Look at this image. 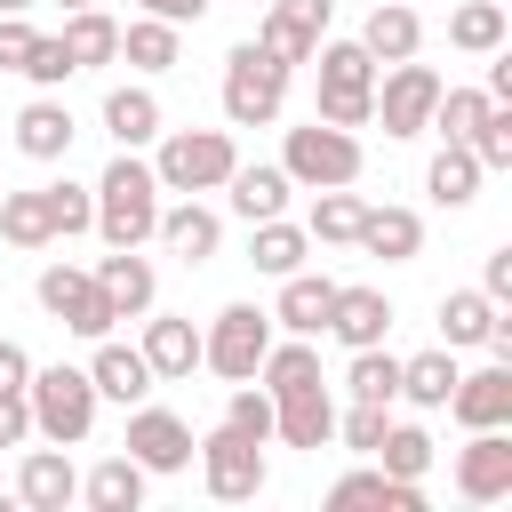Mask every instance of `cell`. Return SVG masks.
<instances>
[{
    "label": "cell",
    "instance_id": "obj_1",
    "mask_svg": "<svg viewBox=\"0 0 512 512\" xmlns=\"http://www.w3.org/2000/svg\"><path fill=\"white\" fill-rule=\"evenodd\" d=\"M88 192H96V240L104 248H144L160 232V176H152V160L112 152Z\"/></svg>",
    "mask_w": 512,
    "mask_h": 512
},
{
    "label": "cell",
    "instance_id": "obj_2",
    "mask_svg": "<svg viewBox=\"0 0 512 512\" xmlns=\"http://www.w3.org/2000/svg\"><path fill=\"white\" fill-rule=\"evenodd\" d=\"M312 64H320V104H312V120H328V128H368V112H376V72H384V64H376L360 40H320Z\"/></svg>",
    "mask_w": 512,
    "mask_h": 512
},
{
    "label": "cell",
    "instance_id": "obj_3",
    "mask_svg": "<svg viewBox=\"0 0 512 512\" xmlns=\"http://www.w3.org/2000/svg\"><path fill=\"white\" fill-rule=\"evenodd\" d=\"M152 144H160V152H152L160 192H224V176L240 168L232 128H160Z\"/></svg>",
    "mask_w": 512,
    "mask_h": 512
},
{
    "label": "cell",
    "instance_id": "obj_4",
    "mask_svg": "<svg viewBox=\"0 0 512 512\" xmlns=\"http://www.w3.org/2000/svg\"><path fill=\"white\" fill-rule=\"evenodd\" d=\"M280 168H288V184L328 192V184H360L368 152H360V136H352V128L304 120V128H288V136H280Z\"/></svg>",
    "mask_w": 512,
    "mask_h": 512
},
{
    "label": "cell",
    "instance_id": "obj_5",
    "mask_svg": "<svg viewBox=\"0 0 512 512\" xmlns=\"http://www.w3.org/2000/svg\"><path fill=\"white\" fill-rule=\"evenodd\" d=\"M24 400H32V432L56 440V448H80L96 432V384H88V368H64V360L56 368H32Z\"/></svg>",
    "mask_w": 512,
    "mask_h": 512
},
{
    "label": "cell",
    "instance_id": "obj_6",
    "mask_svg": "<svg viewBox=\"0 0 512 512\" xmlns=\"http://www.w3.org/2000/svg\"><path fill=\"white\" fill-rule=\"evenodd\" d=\"M280 104H288V64L264 56L256 40H240V48L224 56V120H232V128H272Z\"/></svg>",
    "mask_w": 512,
    "mask_h": 512
},
{
    "label": "cell",
    "instance_id": "obj_7",
    "mask_svg": "<svg viewBox=\"0 0 512 512\" xmlns=\"http://www.w3.org/2000/svg\"><path fill=\"white\" fill-rule=\"evenodd\" d=\"M264 344H272V312L264 304H224L200 328V368H216L224 384H248L256 360H264Z\"/></svg>",
    "mask_w": 512,
    "mask_h": 512
},
{
    "label": "cell",
    "instance_id": "obj_8",
    "mask_svg": "<svg viewBox=\"0 0 512 512\" xmlns=\"http://www.w3.org/2000/svg\"><path fill=\"white\" fill-rule=\"evenodd\" d=\"M192 456H200V480H208L216 504H248V496H264V440L216 424V432H200Z\"/></svg>",
    "mask_w": 512,
    "mask_h": 512
},
{
    "label": "cell",
    "instance_id": "obj_9",
    "mask_svg": "<svg viewBox=\"0 0 512 512\" xmlns=\"http://www.w3.org/2000/svg\"><path fill=\"white\" fill-rule=\"evenodd\" d=\"M440 88H448V80H440L432 64L400 56L392 72H376V112H368V120H384V136H424V128H432Z\"/></svg>",
    "mask_w": 512,
    "mask_h": 512
},
{
    "label": "cell",
    "instance_id": "obj_10",
    "mask_svg": "<svg viewBox=\"0 0 512 512\" xmlns=\"http://www.w3.org/2000/svg\"><path fill=\"white\" fill-rule=\"evenodd\" d=\"M32 296H40V312L56 320V328H72V336H112V304H104V288H96V272H80V264H48L40 280H32Z\"/></svg>",
    "mask_w": 512,
    "mask_h": 512
},
{
    "label": "cell",
    "instance_id": "obj_11",
    "mask_svg": "<svg viewBox=\"0 0 512 512\" xmlns=\"http://www.w3.org/2000/svg\"><path fill=\"white\" fill-rule=\"evenodd\" d=\"M328 16H336V0H272L264 24H256V48L296 72V64H312V48L328 40Z\"/></svg>",
    "mask_w": 512,
    "mask_h": 512
},
{
    "label": "cell",
    "instance_id": "obj_12",
    "mask_svg": "<svg viewBox=\"0 0 512 512\" xmlns=\"http://www.w3.org/2000/svg\"><path fill=\"white\" fill-rule=\"evenodd\" d=\"M120 448H128L144 472H184L200 440H192V424H184L176 408H144V400H136V408H128V440H120Z\"/></svg>",
    "mask_w": 512,
    "mask_h": 512
},
{
    "label": "cell",
    "instance_id": "obj_13",
    "mask_svg": "<svg viewBox=\"0 0 512 512\" xmlns=\"http://www.w3.org/2000/svg\"><path fill=\"white\" fill-rule=\"evenodd\" d=\"M456 496L464 504H504L512 496V432L504 424H488L456 448Z\"/></svg>",
    "mask_w": 512,
    "mask_h": 512
},
{
    "label": "cell",
    "instance_id": "obj_14",
    "mask_svg": "<svg viewBox=\"0 0 512 512\" xmlns=\"http://www.w3.org/2000/svg\"><path fill=\"white\" fill-rule=\"evenodd\" d=\"M168 256H184V264H208L216 248H224V216L216 208H200V192H176V200H160V232H152Z\"/></svg>",
    "mask_w": 512,
    "mask_h": 512
},
{
    "label": "cell",
    "instance_id": "obj_15",
    "mask_svg": "<svg viewBox=\"0 0 512 512\" xmlns=\"http://www.w3.org/2000/svg\"><path fill=\"white\" fill-rule=\"evenodd\" d=\"M144 368H152V384H184L192 368H200V328L184 320V312H144Z\"/></svg>",
    "mask_w": 512,
    "mask_h": 512
},
{
    "label": "cell",
    "instance_id": "obj_16",
    "mask_svg": "<svg viewBox=\"0 0 512 512\" xmlns=\"http://www.w3.org/2000/svg\"><path fill=\"white\" fill-rule=\"evenodd\" d=\"M320 336H336L344 352L384 344V336H392V296H384V288H344V280H336V304H328V328H320Z\"/></svg>",
    "mask_w": 512,
    "mask_h": 512
},
{
    "label": "cell",
    "instance_id": "obj_17",
    "mask_svg": "<svg viewBox=\"0 0 512 512\" xmlns=\"http://www.w3.org/2000/svg\"><path fill=\"white\" fill-rule=\"evenodd\" d=\"M448 416H456L464 432H488V424H512V368H504V360H488V368H472V376H456V392H448Z\"/></svg>",
    "mask_w": 512,
    "mask_h": 512
},
{
    "label": "cell",
    "instance_id": "obj_18",
    "mask_svg": "<svg viewBox=\"0 0 512 512\" xmlns=\"http://www.w3.org/2000/svg\"><path fill=\"white\" fill-rule=\"evenodd\" d=\"M272 440H288V448H328V440H336V400H328V384L280 392V400H272Z\"/></svg>",
    "mask_w": 512,
    "mask_h": 512
},
{
    "label": "cell",
    "instance_id": "obj_19",
    "mask_svg": "<svg viewBox=\"0 0 512 512\" xmlns=\"http://www.w3.org/2000/svg\"><path fill=\"white\" fill-rule=\"evenodd\" d=\"M80 496V472H72V456L48 440V448H24V464H16V504H32V512H64Z\"/></svg>",
    "mask_w": 512,
    "mask_h": 512
},
{
    "label": "cell",
    "instance_id": "obj_20",
    "mask_svg": "<svg viewBox=\"0 0 512 512\" xmlns=\"http://www.w3.org/2000/svg\"><path fill=\"white\" fill-rule=\"evenodd\" d=\"M328 304H336V280L328 272H280V304H272V328H288V336H320L328 328Z\"/></svg>",
    "mask_w": 512,
    "mask_h": 512
},
{
    "label": "cell",
    "instance_id": "obj_21",
    "mask_svg": "<svg viewBox=\"0 0 512 512\" xmlns=\"http://www.w3.org/2000/svg\"><path fill=\"white\" fill-rule=\"evenodd\" d=\"M96 288H104L112 320H144V312H152V296H160V280H152V264H144L136 248H112V256L96 264Z\"/></svg>",
    "mask_w": 512,
    "mask_h": 512
},
{
    "label": "cell",
    "instance_id": "obj_22",
    "mask_svg": "<svg viewBox=\"0 0 512 512\" xmlns=\"http://www.w3.org/2000/svg\"><path fill=\"white\" fill-rule=\"evenodd\" d=\"M88 384H96V400H120V408H136V400L152 392V368H144V352H136V344H112V336H96V352H88Z\"/></svg>",
    "mask_w": 512,
    "mask_h": 512
},
{
    "label": "cell",
    "instance_id": "obj_23",
    "mask_svg": "<svg viewBox=\"0 0 512 512\" xmlns=\"http://www.w3.org/2000/svg\"><path fill=\"white\" fill-rule=\"evenodd\" d=\"M504 320V304L488 296V288H448L440 296V344L448 352H472V344H488V328Z\"/></svg>",
    "mask_w": 512,
    "mask_h": 512
},
{
    "label": "cell",
    "instance_id": "obj_24",
    "mask_svg": "<svg viewBox=\"0 0 512 512\" xmlns=\"http://www.w3.org/2000/svg\"><path fill=\"white\" fill-rule=\"evenodd\" d=\"M360 48H368L376 64H400V56H416V48H424V16H416V8H400V0H376V8H368V24H360Z\"/></svg>",
    "mask_w": 512,
    "mask_h": 512
},
{
    "label": "cell",
    "instance_id": "obj_25",
    "mask_svg": "<svg viewBox=\"0 0 512 512\" xmlns=\"http://www.w3.org/2000/svg\"><path fill=\"white\" fill-rule=\"evenodd\" d=\"M104 136H112L120 152H144V144L160 136V96H152V88H136V80H128V88H112V96H104Z\"/></svg>",
    "mask_w": 512,
    "mask_h": 512
},
{
    "label": "cell",
    "instance_id": "obj_26",
    "mask_svg": "<svg viewBox=\"0 0 512 512\" xmlns=\"http://www.w3.org/2000/svg\"><path fill=\"white\" fill-rule=\"evenodd\" d=\"M72 136H80V128H72V112H64L56 96H32V104L16 112V152H24V160H64Z\"/></svg>",
    "mask_w": 512,
    "mask_h": 512
},
{
    "label": "cell",
    "instance_id": "obj_27",
    "mask_svg": "<svg viewBox=\"0 0 512 512\" xmlns=\"http://www.w3.org/2000/svg\"><path fill=\"white\" fill-rule=\"evenodd\" d=\"M352 248H368V256H384V264H408V256H424V216H416V208H368Z\"/></svg>",
    "mask_w": 512,
    "mask_h": 512
},
{
    "label": "cell",
    "instance_id": "obj_28",
    "mask_svg": "<svg viewBox=\"0 0 512 512\" xmlns=\"http://www.w3.org/2000/svg\"><path fill=\"white\" fill-rule=\"evenodd\" d=\"M144 480H152V472L120 448V456H104L96 472H80V496H88V512H136V504H144Z\"/></svg>",
    "mask_w": 512,
    "mask_h": 512
},
{
    "label": "cell",
    "instance_id": "obj_29",
    "mask_svg": "<svg viewBox=\"0 0 512 512\" xmlns=\"http://www.w3.org/2000/svg\"><path fill=\"white\" fill-rule=\"evenodd\" d=\"M328 504H384V512H424V480H392L384 464H360L328 488Z\"/></svg>",
    "mask_w": 512,
    "mask_h": 512
},
{
    "label": "cell",
    "instance_id": "obj_30",
    "mask_svg": "<svg viewBox=\"0 0 512 512\" xmlns=\"http://www.w3.org/2000/svg\"><path fill=\"white\" fill-rule=\"evenodd\" d=\"M224 192H232V216L240 224H264V216H288V168H232L224 176Z\"/></svg>",
    "mask_w": 512,
    "mask_h": 512
},
{
    "label": "cell",
    "instance_id": "obj_31",
    "mask_svg": "<svg viewBox=\"0 0 512 512\" xmlns=\"http://www.w3.org/2000/svg\"><path fill=\"white\" fill-rule=\"evenodd\" d=\"M256 384H264L272 400H280V392H304V384H328V376H320L312 336H288V344L272 336V344H264V360H256Z\"/></svg>",
    "mask_w": 512,
    "mask_h": 512
},
{
    "label": "cell",
    "instance_id": "obj_32",
    "mask_svg": "<svg viewBox=\"0 0 512 512\" xmlns=\"http://www.w3.org/2000/svg\"><path fill=\"white\" fill-rule=\"evenodd\" d=\"M56 40H64V56H72V72H96V64L120 56V24H112L104 8H72Z\"/></svg>",
    "mask_w": 512,
    "mask_h": 512
},
{
    "label": "cell",
    "instance_id": "obj_33",
    "mask_svg": "<svg viewBox=\"0 0 512 512\" xmlns=\"http://www.w3.org/2000/svg\"><path fill=\"white\" fill-rule=\"evenodd\" d=\"M256 240H248V264L264 272V280H280V272H296L304 256H312V232L304 224H288V216H264V224H248Z\"/></svg>",
    "mask_w": 512,
    "mask_h": 512
},
{
    "label": "cell",
    "instance_id": "obj_34",
    "mask_svg": "<svg viewBox=\"0 0 512 512\" xmlns=\"http://www.w3.org/2000/svg\"><path fill=\"white\" fill-rule=\"evenodd\" d=\"M456 352L448 344H432V352H416V360H400V400L408 408H448V392H456Z\"/></svg>",
    "mask_w": 512,
    "mask_h": 512
},
{
    "label": "cell",
    "instance_id": "obj_35",
    "mask_svg": "<svg viewBox=\"0 0 512 512\" xmlns=\"http://www.w3.org/2000/svg\"><path fill=\"white\" fill-rule=\"evenodd\" d=\"M424 192H432L440 208H472V200H480V160H472L464 144H440L432 168H424Z\"/></svg>",
    "mask_w": 512,
    "mask_h": 512
},
{
    "label": "cell",
    "instance_id": "obj_36",
    "mask_svg": "<svg viewBox=\"0 0 512 512\" xmlns=\"http://www.w3.org/2000/svg\"><path fill=\"white\" fill-rule=\"evenodd\" d=\"M120 56H128L136 72H168V64L184 56V32L160 24V16H136V24H120Z\"/></svg>",
    "mask_w": 512,
    "mask_h": 512
},
{
    "label": "cell",
    "instance_id": "obj_37",
    "mask_svg": "<svg viewBox=\"0 0 512 512\" xmlns=\"http://www.w3.org/2000/svg\"><path fill=\"white\" fill-rule=\"evenodd\" d=\"M360 216H368V200H360L352 184H328V192L312 200V224H304V232L328 240V248H352V240H360Z\"/></svg>",
    "mask_w": 512,
    "mask_h": 512
},
{
    "label": "cell",
    "instance_id": "obj_38",
    "mask_svg": "<svg viewBox=\"0 0 512 512\" xmlns=\"http://www.w3.org/2000/svg\"><path fill=\"white\" fill-rule=\"evenodd\" d=\"M344 392H352V400L392 408V400H400V360H392L384 344H360V352H352V368H344Z\"/></svg>",
    "mask_w": 512,
    "mask_h": 512
},
{
    "label": "cell",
    "instance_id": "obj_39",
    "mask_svg": "<svg viewBox=\"0 0 512 512\" xmlns=\"http://www.w3.org/2000/svg\"><path fill=\"white\" fill-rule=\"evenodd\" d=\"M368 456H376L392 480H424V472H432V432H424V424H384V440H376Z\"/></svg>",
    "mask_w": 512,
    "mask_h": 512
},
{
    "label": "cell",
    "instance_id": "obj_40",
    "mask_svg": "<svg viewBox=\"0 0 512 512\" xmlns=\"http://www.w3.org/2000/svg\"><path fill=\"white\" fill-rule=\"evenodd\" d=\"M0 240H8V248H48V240H56L48 192H0Z\"/></svg>",
    "mask_w": 512,
    "mask_h": 512
},
{
    "label": "cell",
    "instance_id": "obj_41",
    "mask_svg": "<svg viewBox=\"0 0 512 512\" xmlns=\"http://www.w3.org/2000/svg\"><path fill=\"white\" fill-rule=\"evenodd\" d=\"M504 8L496 0H464L456 16H448V48H464V56H488V48H504Z\"/></svg>",
    "mask_w": 512,
    "mask_h": 512
},
{
    "label": "cell",
    "instance_id": "obj_42",
    "mask_svg": "<svg viewBox=\"0 0 512 512\" xmlns=\"http://www.w3.org/2000/svg\"><path fill=\"white\" fill-rule=\"evenodd\" d=\"M488 104H496L488 88H440V104H432V128H440L448 144H464V136L488 120Z\"/></svg>",
    "mask_w": 512,
    "mask_h": 512
},
{
    "label": "cell",
    "instance_id": "obj_43",
    "mask_svg": "<svg viewBox=\"0 0 512 512\" xmlns=\"http://www.w3.org/2000/svg\"><path fill=\"white\" fill-rule=\"evenodd\" d=\"M464 152L480 160V176H496V168H512V104H488V120L464 136Z\"/></svg>",
    "mask_w": 512,
    "mask_h": 512
},
{
    "label": "cell",
    "instance_id": "obj_44",
    "mask_svg": "<svg viewBox=\"0 0 512 512\" xmlns=\"http://www.w3.org/2000/svg\"><path fill=\"white\" fill-rule=\"evenodd\" d=\"M40 192H48V224H56V240L96 232V192H88V184H40Z\"/></svg>",
    "mask_w": 512,
    "mask_h": 512
},
{
    "label": "cell",
    "instance_id": "obj_45",
    "mask_svg": "<svg viewBox=\"0 0 512 512\" xmlns=\"http://www.w3.org/2000/svg\"><path fill=\"white\" fill-rule=\"evenodd\" d=\"M224 424H232V432H248V440H272V392H264L256 376H248V384H232Z\"/></svg>",
    "mask_w": 512,
    "mask_h": 512
},
{
    "label": "cell",
    "instance_id": "obj_46",
    "mask_svg": "<svg viewBox=\"0 0 512 512\" xmlns=\"http://www.w3.org/2000/svg\"><path fill=\"white\" fill-rule=\"evenodd\" d=\"M24 80H32V88H64V80H72V56H64V40H56V32H40V40H32Z\"/></svg>",
    "mask_w": 512,
    "mask_h": 512
},
{
    "label": "cell",
    "instance_id": "obj_47",
    "mask_svg": "<svg viewBox=\"0 0 512 512\" xmlns=\"http://www.w3.org/2000/svg\"><path fill=\"white\" fill-rule=\"evenodd\" d=\"M384 424H392V416H384V408H376V400H352V408H344V416H336V440H344V448H360V456H368V448H376V440H384Z\"/></svg>",
    "mask_w": 512,
    "mask_h": 512
},
{
    "label": "cell",
    "instance_id": "obj_48",
    "mask_svg": "<svg viewBox=\"0 0 512 512\" xmlns=\"http://www.w3.org/2000/svg\"><path fill=\"white\" fill-rule=\"evenodd\" d=\"M32 40H40V32H32L24 16H0V72H24V56H32Z\"/></svg>",
    "mask_w": 512,
    "mask_h": 512
},
{
    "label": "cell",
    "instance_id": "obj_49",
    "mask_svg": "<svg viewBox=\"0 0 512 512\" xmlns=\"http://www.w3.org/2000/svg\"><path fill=\"white\" fill-rule=\"evenodd\" d=\"M24 440H32V400L0 392V448H24Z\"/></svg>",
    "mask_w": 512,
    "mask_h": 512
},
{
    "label": "cell",
    "instance_id": "obj_50",
    "mask_svg": "<svg viewBox=\"0 0 512 512\" xmlns=\"http://www.w3.org/2000/svg\"><path fill=\"white\" fill-rule=\"evenodd\" d=\"M24 384H32V352L16 336H0V392H24Z\"/></svg>",
    "mask_w": 512,
    "mask_h": 512
},
{
    "label": "cell",
    "instance_id": "obj_51",
    "mask_svg": "<svg viewBox=\"0 0 512 512\" xmlns=\"http://www.w3.org/2000/svg\"><path fill=\"white\" fill-rule=\"evenodd\" d=\"M136 8H144V16H160V24H176V32H184V24H200V16H208V8H216V0H136Z\"/></svg>",
    "mask_w": 512,
    "mask_h": 512
},
{
    "label": "cell",
    "instance_id": "obj_52",
    "mask_svg": "<svg viewBox=\"0 0 512 512\" xmlns=\"http://www.w3.org/2000/svg\"><path fill=\"white\" fill-rule=\"evenodd\" d=\"M480 288H488V296H496V304H504V296H512V248H496V256H488V264H480Z\"/></svg>",
    "mask_w": 512,
    "mask_h": 512
},
{
    "label": "cell",
    "instance_id": "obj_53",
    "mask_svg": "<svg viewBox=\"0 0 512 512\" xmlns=\"http://www.w3.org/2000/svg\"><path fill=\"white\" fill-rule=\"evenodd\" d=\"M488 96L512 104V56H504V48H488Z\"/></svg>",
    "mask_w": 512,
    "mask_h": 512
},
{
    "label": "cell",
    "instance_id": "obj_54",
    "mask_svg": "<svg viewBox=\"0 0 512 512\" xmlns=\"http://www.w3.org/2000/svg\"><path fill=\"white\" fill-rule=\"evenodd\" d=\"M24 8H32V0H0V16H24Z\"/></svg>",
    "mask_w": 512,
    "mask_h": 512
},
{
    "label": "cell",
    "instance_id": "obj_55",
    "mask_svg": "<svg viewBox=\"0 0 512 512\" xmlns=\"http://www.w3.org/2000/svg\"><path fill=\"white\" fill-rule=\"evenodd\" d=\"M56 8H64V16H72V8H96V0H56Z\"/></svg>",
    "mask_w": 512,
    "mask_h": 512
},
{
    "label": "cell",
    "instance_id": "obj_56",
    "mask_svg": "<svg viewBox=\"0 0 512 512\" xmlns=\"http://www.w3.org/2000/svg\"><path fill=\"white\" fill-rule=\"evenodd\" d=\"M0 192H8V184H0Z\"/></svg>",
    "mask_w": 512,
    "mask_h": 512
}]
</instances>
